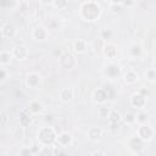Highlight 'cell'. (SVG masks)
<instances>
[{"instance_id": "1", "label": "cell", "mask_w": 156, "mask_h": 156, "mask_svg": "<svg viewBox=\"0 0 156 156\" xmlns=\"http://www.w3.org/2000/svg\"><path fill=\"white\" fill-rule=\"evenodd\" d=\"M101 13V7L95 1H85L80 5V15L85 21H95Z\"/></svg>"}, {"instance_id": "2", "label": "cell", "mask_w": 156, "mask_h": 156, "mask_svg": "<svg viewBox=\"0 0 156 156\" xmlns=\"http://www.w3.org/2000/svg\"><path fill=\"white\" fill-rule=\"evenodd\" d=\"M38 140L43 145H49V144H51V143H54L56 140V134H55L52 128L44 127L38 133Z\"/></svg>"}, {"instance_id": "3", "label": "cell", "mask_w": 156, "mask_h": 156, "mask_svg": "<svg viewBox=\"0 0 156 156\" xmlns=\"http://www.w3.org/2000/svg\"><path fill=\"white\" fill-rule=\"evenodd\" d=\"M152 134H154V130L149 126L143 124L138 129V138L141 139V140H150L152 138Z\"/></svg>"}, {"instance_id": "4", "label": "cell", "mask_w": 156, "mask_h": 156, "mask_svg": "<svg viewBox=\"0 0 156 156\" xmlns=\"http://www.w3.org/2000/svg\"><path fill=\"white\" fill-rule=\"evenodd\" d=\"M1 34H2V37H5V38H12V37L16 34V28H15V26H13L12 23H10V22L5 23V24L1 27Z\"/></svg>"}, {"instance_id": "5", "label": "cell", "mask_w": 156, "mask_h": 156, "mask_svg": "<svg viewBox=\"0 0 156 156\" xmlns=\"http://www.w3.org/2000/svg\"><path fill=\"white\" fill-rule=\"evenodd\" d=\"M27 54H28V51H27V48H26V46H22V45H18V46H16V48L13 49V51H12V56L17 57L18 60H22V58H24V57L27 56Z\"/></svg>"}, {"instance_id": "6", "label": "cell", "mask_w": 156, "mask_h": 156, "mask_svg": "<svg viewBox=\"0 0 156 156\" xmlns=\"http://www.w3.org/2000/svg\"><path fill=\"white\" fill-rule=\"evenodd\" d=\"M56 140H57V143H58L61 146H67V145H69V144L72 143V136H71L68 133L63 132V133H61V134L56 138Z\"/></svg>"}, {"instance_id": "7", "label": "cell", "mask_w": 156, "mask_h": 156, "mask_svg": "<svg viewBox=\"0 0 156 156\" xmlns=\"http://www.w3.org/2000/svg\"><path fill=\"white\" fill-rule=\"evenodd\" d=\"M130 102H132V105H133L134 107H141V106H144V104H145V96L141 95V94H134V95L132 96Z\"/></svg>"}, {"instance_id": "8", "label": "cell", "mask_w": 156, "mask_h": 156, "mask_svg": "<svg viewBox=\"0 0 156 156\" xmlns=\"http://www.w3.org/2000/svg\"><path fill=\"white\" fill-rule=\"evenodd\" d=\"M60 62H61V65H63L65 62H68V68H72V67L76 65V60H74V57H73L71 54H68V52L63 54V55L60 57Z\"/></svg>"}, {"instance_id": "9", "label": "cell", "mask_w": 156, "mask_h": 156, "mask_svg": "<svg viewBox=\"0 0 156 156\" xmlns=\"http://www.w3.org/2000/svg\"><path fill=\"white\" fill-rule=\"evenodd\" d=\"M46 29L44 27H37L34 30H33V37L37 39V40H44L46 38Z\"/></svg>"}, {"instance_id": "10", "label": "cell", "mask_w": 156, "mask_h": 156, "mask_svg": "<svg viewBox=\"0 0 156 156\" xmlns=\"http://www.w3.org/2000/svg\"><path fill=\"white\" fill-rule=\"evenodd\" d=\"M108 122L111 123V124H117L121 119H122V116H121V113L118 112V111H116V110H112V111H110V113H108Z\"/></svg>"}, {"instance_id": "11", "label": "cell", "mask_w": 156, "mask_h": 156, "mask_svg": "<svg viewBox=\"0 0 156 156\" xmlns=\"http://www.w3.org/2000/svg\"><path fill=\"white\" fill-rule=\"evenodd\" d=\"M39 82H40V77H39L37 73H30V74H28V77H27V84H28L29 87L34 88V87H37V85L39 84Z\"/></svg>"}, {"instance_id": "12", "label": "cell", "mask_w": 156, "mask_h": 156, "mask_svg": "<svg viewBox=\"0 0 156 156\" xmlns=\"http://www.w3.org/2000/svg\"><path fill=\"white\" fill-rule=\"evenodd\" d=\"M101 129L100 128H98V127H91L89 130H88V136L91 139V140H98V139H100V136H101Z\"/></svg>"}, {"instance_id": "13", "label": "cell", "mask_w": 156, "mask_h": 156, "mask_svg": "<svg viewBox=\"0 0 156 156\" xmlns=\"http://www.w3.org/2000/svg\"><path fill=\"white\" fill-rule=\"evenodd\" d=\"M30 121H32V112L29 111L28 115H26V110H23L22 113H21V118H20L21 126L22 127H26V126H28L30 123Z\"/></svg>"}, {"instance_id": "14", "label": "cell", "mask_w": 156, "mask_h": 156, "mask_svg": "<svg viewBox=\"0 0 156 156\" xmlns=\"http://www.w3.org/2000/svg\"><path fill=\"white\" fill-rule=\"evenodd\" d=\"M106 98H107V94H106V91L102 90V89H98V90L94 93V100L98 101V102H104V101L106 100Z\"/></svg>"}, {"instance_id": "15", "label": "cell", "mask_w": 156, "mask_h": 156, "mask_svg": "<svg viewBox=\"0 0 156 156\" xmlns=\"http://www.w3.org/2000/svg\"><path fill=\"white\" fill-rule=\"evenodd\" d=\"M104 52H105V55L108 56V57H115L116 54H117V50H116V48H115L112 44H106V45L104 46Z\"/></svg>"}, {"instance_id": "16", "label": "cell", "mask_w": 156, "mask_h": 156, "mask_svg": "<svg viewBox=\"0 0 156 156\" xmlns=\"http://www.w3.org/2000/svg\"><path fill=\"white\" fill-rule=\"evenodd\" d=\"M129 141H130V143H134V145H129L133 151H139V150H141V147H143V140H141V139H139V138L136 136V138H132Z\"/></svg>"}, {"instance_id": "17", "label": "cell", "mask_w": 156, "mask_h": 156, "mask_svg": "<svg viewBox=\"0 0 156 156\" xmlns=\"http://www.w3.org/2000/svg\"><path fill=\"white\" fill-rule=\"evenodd\" d=\"M124 80H126L127 83H129V84L135 83V82L138 80V74H136L134 71H128V72L126 73V76H124Z\"/></svg>"}, {"instance_id": "18", "label": "cell", "mask_w": 156, "mask_h": 156, "mask_svg": "<svg viewBox=\"0 0 156 156\" xmlns=\"http://www.w3.org/2000/svg\"><path fill=\"white\" fill-rule=\"evenodd\" d=\"M41 108H43L41 102H39V101H37V100H33V101L29 104V107H28V110H29L32 113H37V112H39Z\"/></svg>"}, {"instance_id": "19", "label": "cell", "mask_w": 156, "mask_h": 156, "mask_svg": "<svg viewBox=\"0 0 156 156\" xmlns=\"http://www.w3.org/2000/svg\"><path fill=\"white\" fill-rule=\"evenodd\" d=\"M60 96H61V99L63 101H68V100H71L73 98V91L71 89H68V88H65V89L61 90Z\"/></svg>"}, {"instance_id": "20", "label": "cell", "mask_w": 156, "mask_h": 156, "mask_svg": "<svg viewBox=\"0 0 156 156\" xmlns=\"http://www.w3.org/2000/svg\"><path fill=\"white\" fill-rule=\"evenodd\" d=\"M11 58H12V54H11V52H9V51H2V52H0V63L7 65V63H10Z\"/></svg>"}, {"instance_id": "21", "label": "cell", "mask_w": 156, "mask_h": 156, "mask_svg": "<svg viewBox=\"0 0 156 156\" xmlns=\"http://www.w3.org/2000/svg\"><path fill=\"white\" fill-rule=\"evenodd\" d=\"M73 48H74V50H76L77 52H84V51H85V41L79 39V40H77V41L74 43Z\"/></svg>"}, {"instance_id": "22", "label": "cell", "mask_w": 156, "mask_h": 156, "mask_svg": "<svg viewBox=\"0 0 156 156\" xmlns=\"http://www.w3.org/2000/svg\"><path fill=\"white\" fill-rule=\"evenodd\" d=\"M110 6H111L112 12H117V11H119V10H121V7H122V2L112 1V2H110Z\"/></svg>"}, {"instance_id": "23", "label": "cell", "mask_w": 156, "mask_h": 156, "mask_svg": "<svg viewBox=\"0 0 156 156\" xmlns=\"http://www.w3.org/2000/svg\"><path fill=\"white\" fill-rule=\"evenodd\" d=\"M130 52H132L133 56H139L140 52H141V48L139 45H133L132 49H130Z\"/></svg>"}, {"instance_id": "24", "label": "cell", "mask_w": 156, "mask_h": 156, "mask_svg": "<svg viewBox=\"0 0 156 156\" xmlns=\"http://www.w3.org/2000/svg\"><path fill=\"white\" fill-rule=\"evenodd\" d=\"M146 77L149 78L150 82H154L155 78H156V74H155V69L154 68H150L149 71H146Z\"/></svg>"}, {"instance_id": "25", "label": "cell", "mask_w": 156, "mask_h": 156, "mask_svg": "<svg viewBox=\"0 0 156 156\" xmlns=\"http://www.w3.org/2000/svg\"><path fill=\"white\" fill-rule=\"evenodd\" d=\"M99 115L101 116V117H105V116H108V113H110V110L107 108V107H105V106H102V107H100L99 108Z\"/></svg>"}, {"instance_id": "26", "label": "cell", "mask_w": 156, "mask_h": 156, "mask_svg": "<svg viewBox=\"0 0 156 156\" xmlns=\"http://www.w3.org/2000/svg\"><path fill=\"white\" fill-rule=\"evenodd\" d=\"M124 121H126V123H133L134 121H135V116L133 115V113H127L126 115V118H124Z\"/></svg>"}, {"instance_id": "27", "label": "cell", "mask_w": 156, "mask_h": 156, "mask_svg": "<svg viewBox=\"0 0 156 156\" xmlns=\"http://www.w3.org/2000/svg\"><path fill=\"white\" fill-rule=\"evenodd\" d=\"M20 156H32V151L29 147H23L20 152Z\"/></svg>"}, {"instance_id": "28", "label": "cell", "mask_w": 156, "mask_h": 156, "mask_svg": "<svg viewBox=\"0 0 156 156\" xmlns=\"http://www.w3.org/2000/svg\"><path fill=\"white\" fill-rule=\"evenodd\" d=\"M111 30L110 29H102L101 30V37L104 38V39H110V37H111Z\"/></svg>"}, {"instance_id": "29", "label": "cell", "mask_w": 156, "mask_h": 156, "mask_svg": "<svg viewBox=\"0 0 156 156\" xmlns=\"http://www.w3.org/2000/svg\"><path fill=\"white\" fill-rule=\"evenodd\" d=\"M51 4H52L54 6H56V7H58V9L67 6V1H52Z\"/></svg>"}, {"instance_id": "30", "label": "cell", "mask_w": 156, "mask_h": 156, "mask_svg": "<svg viewBox=\"0 0 156 156\" xmlns=\"http://www.w3.org/2000/svg\"><path fill=\"white\" fill-rule=\"evenodd\" d=\"M147 118V115L146 113H139L136 117H135V121H139V122H145Z\"/></svg>"}, {"instance_id": "31", "label": "cell", "mask_w": 156, "mask_h": 156, "mask_svg": "<svg viewBox=\"0 0 156 156\" xmlns=\"http://www.w3.org/2000/svg\"><path fill=\"white\" fill-rule=\"evenodd\" d=\"M5 78H6V71L4 68H0V80H2Z\"/></svg>"}, {"instance_id": "32", "label": "cell", "mask_w": 156, "mask_h": 156, "mask_svg": "<svg viewBox=\"0 0 156 156\" xmlns=\"http://www.w3.org/2000/svg\"><path fill=\"white\" fill-rule=\"evenodd\" d=\"M91 156H105V154H104L102 151L98 150V151H94V152L91 154Z\"/></svg>"}, {"instance_id": "33", "label": "cell", "mask_w": 156, "mask_h": 156, "mask_svg": "<svg viewBox=\"0 0 156 156\" xmlns=\"http://www.w3.org/2000/svg\"><path fill=\"white\" fill-rule=\"evenodd\" d=\"M135 156H138V155H135Z\"/></svg>"}]
</instances>
